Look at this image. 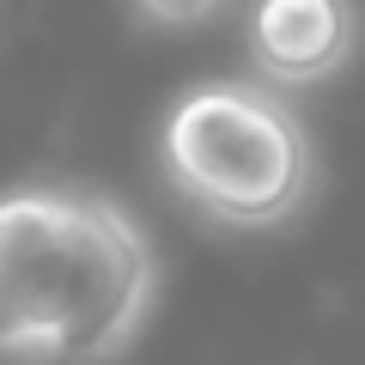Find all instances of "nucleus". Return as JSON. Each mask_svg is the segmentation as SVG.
I'll list each match as a JSON object with an SVG mask.
<instances>
[{
    "label": "nucleus",
    "instance_id": "7ed1b4c3",
    "mask_svg": "<svg viewBox=\"0 0 365 365\" xmlns=\"http://www.w3.org/2000/svg\"><path fill=\"white\" fill-rule=\"evenodd\" d=\"M359 0H256L244 19L250 67L280 91H311L359 55Z\"/></svg>",
    "mask_w": 365,
    "mask_h": 365
},
{
    "label": "nucleus",
    "instance_id": "f257e3e1",
    "mask_svg": "<svg viewBox=\"0 0 365 365\" xmlns=\"http://www.w3.org/2000/svg\"><path fill=\"white\" fill-rule=\"evenodd\" d=\"M158 304V256L122 201L67 182L0 195V365H110Z\"/></svg>",
    "mask_w": 365,
    "mask_h": 365
},
{
    "label": "nucleus",
    "instance_id": "f03ea898",
    "mask_svg": "<svg viewBox=\"0 0 365 365\" xmlns=\"http://www.w3.org/2000/svg\"><path fill=\"white\" fill-rule=\"evenodd\" d=\"M165 177L201 220L274 232L317 189V140L268 79H201L170 104L158 134Z\"/></svg>",
    "mask_w": 365,
    "mask_h": 365
},
{
    "label": "nucleus",
    "instance_id": "20e7f679",
    "mask_svg": "<svg viewBox=\"0 0 365 365\" xmlns=\"http://www.w3.org/2000/svg\"><path fill=\"white\" fill-rule=\"evenodd\" d=\"M225 0H134V13L146 19V25H170V31H182V25H201V19H213Z\"/></svg>",
    "mask_w": 365,
    "mask_h": 365
}]
</instances>
